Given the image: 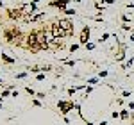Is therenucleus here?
Segmentation results:
<instances>
[{
  "label": "nucleus",
  "instance_id": "9",
  "mask_svg": "<svg viewBox=\"0 0 134 125\" xmlns=\"http://www.w3.org/2000/svg\"><path fill=\"white\" fill-rule=\"evenodd\" d=\"M86 48H88V50H93V48H95V45H93V43H88V45H86Z\"/></svg>",
  "mask_w": 134,
  "mask_h": 125
},
{
  "label": "nucleus",
  "instance_id": "7",
  "mask_svg": "<svg viewBox=\"0 0 134 125\" xmlns=\"http://www.w3.org/2000/svg\"><path fill=\"white\" fill-rule=\"evenodd\" d=\"M120 118H129V111H122V113H120Z\"/></svg>",
  "mask_w": 134,
  "mask_h": 125
},
{
  "label": "nucleus",
  "instance_id": "13",
  "mask_svg": "<svg viewBox=\"0 0 134 125\" xmlns=\"http://www.w3.org/2000/svg\"><path fill=\"white\" fill-rule=\"evenodd\" d=\"M131 41H134V34H132V36H131Z\"/></svg>",
  "mask_w": 134,
  "mask_h": 125
},
{
  "label": "nucleus",
  "instance_id": "3",
  "mask_svg": "<svg viewBox=\"0 0 134 125\" xmlns=\"http://www.w3.org/2000/svg\"><path fill=\"white\" fill-rule=\"evenodd\" d=\"M59 109L63 111V115H66L70 109H73V104H66V102H63V100H59Z\"/></svg>",
  "mask_w": 134,
  "mask_h": 125
},
{
  "label": "nucleus",
  "instance_id": "5",
  "mask_svg": "<svg viewBox=\"0 0 134 125\" xmlns=\"http://www.w3.org/2000/svg\"><path fill=\"white\" fill-rule=\"evenodd\" d=\"M11 18H20V11H9Z\"/></svg>",
  "mask_w": 134,
  "mask_h": 125
},
{
  "label": "nucleus",
  "instance_id": "8",
  "mask_svg": "<svg viewBox=\"0 0 134 125\" xmlns=\"http://www.w3.org/2000/svg\"><path fill=\"white\" fill-rule=\"evenodd\" d=\"M122 29H124V31H129V29H131V25H129V23H124V25H122Z\"/></svg>",
  "mask_w": 134,
  "mask_h": 125
},
{
  "label": "nucleus",
  "instance_id": "4",
  "mask_svg": "<svg viewBox=\"0 0 134 125\" xmlns=\"http://www.w3.org/2000/svg\"><path fill=\"white\" fill-rule=\"evenodd\" d=\"M88 38H90V29H88V27H84V29H82V34H81V43L88 45Z\"/></svg>",
  "mask_w": 134,
  "mask_h": 125
},
{
  "label": "nucleus",
  "instance_id": "1",
  "mask_svg": "<svg viewBox=\"0 0 134 125\" xmlns=\"http://www.w3.org/2000/svg\"><path fill=\"white\" fill-rule=\"evenodd\" d=\"M52 34L55 36V38H63V36H68V32L63 29L59 23H55V25H52Z\"/></svg>",
  "mask_w": 134,
  "mask_h": 125
},
{
  "label": "nucleus",
  "instance_id": "12",
  "mask_svg": "<svg viewBox=\"0 0 134 125\" xmlns=\"http://www.w3.org/2000/svg\"><path fill=\"white\" fill-rule=\"evenodd\" d=\"M104 2H107V4H113V0H104Z\"/></svg>",
  "mask_w": 134,
  "mask_h": 125
},
{
  "label": "nucleus",
  "instance_id": "2",
  "mask_svg": "<svg viewBox=\"0 0 134 125\" xmlns=\"http://www.w3.org/2000/svg\"><path fill=\"white\" fill-rule=\"evenodd\" d=\"M59 25H61V27H63V29H64L66 32H68V34H72L73 25H72V23H70L68 20H59Z\"/></svg>",
  "mask_w": 134,
  "mask_h": 125
},
{
  "label": "nucleus",
  "instance_id": "10",
  "mask_svg": "<svg viewBox=\"0 0 134 125\" xmlns=\"http://www.w3.org/2000/svg\"><path fill=\"white\" fill-rule=\"evenodd\" d=\"M105 39H109V34H104L102 38H100V41H105Z\"/></svg>",
  "mask_w": 134,
  "mask_h": 125
},
{
  "label": "nucleus",
  "instance_id": "11",
  "mask_svg": "<svg viewBox=\"0 0 134 125\" xmlns=\"http://www.w3.org/2000/svg\"><path fill=\"white\" fill-rule=\"evenodd\" d=\"M98 125H107V122H100V123H98Z\"/></svg>",
  "mask_w": 134,
  "mask_h": 125
},
{
  "label": "nucleus",
  "instance_id": "6",
  "mask_svg": "<svg viewBox=\"0 0 134 125\" xmlns=\"http://www.w3.org/2000/svg\"><path fill=\"white\" fill-rule=\"evenodd\" d=\"M2 59H4L5 62H14V59H11V57H7V55H4V54H2Z\"/></svg>",
  "mask_w": 134,
  "mask_h": 125
}]
</instances>
